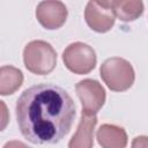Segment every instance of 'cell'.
Listing matches in <instances>:
<instances>
[{"mask_svg":"<svg viewBox=\"0 0 148 148\" xmlns=\"http://www.w3.org/2000/svg\"><path fill=\"white\" fill-rule=\"evenodd\" d=\"M76 106L69 94L52 83L27 88L16 102L21 134L35 145H53L71 131Z\"/></svg>","mask_w":148,"mask_h":148,"instance_id":"obj_1","label":"cell"},{"mask_svg":"<svg viewBox=\"0 0 148 148\" xmlns=\"http://www.w3.org/2000/svg\"><path fill=\"white\" fill-rule=\"evenodd\" d=\"M23 61L29 72L37 75H46L57 66V52L45 40H31L23 50Z\"/></svg>","mask_w":148,"mask_h":148,"instance_id":"obj_2","label":"cell"},{"mask_svg":"<svg viewBox=\"0 0 148 148\" xmlns=\"http://www.w3.org/2000/svg\"><path fill=\"white\" fill-rule=\"evenodd\" d=\"M101 77L112 91H125L130 89L135 80V73L130 61L120 57L106 59L99 68Z\"/></svg>","mask_w":148,"mask_h":148,"instance_id":"obj_3","label":"cell"},{"mask_svg":"<svg viewBox=\"0 0 148 148\" xmlns=\"http://www.w3.org/2000/svg\"><path fill=\"white\" fill-rule=\"evenodd\" d=\"M62 61L68 71L74 74L90 73L97 62L95 50L86 43L75 42L69 44L62 52Z\"/></svg>","mask_w":148,"mask_h":148,"instance_id":"obj_4","label":"cell"},{"mask_svg":"<svg viewBox=\"0 0 148 148\" xmlns=\"http://www.w3.org/2000/svg\"><path fill=\"white\" fill-rule=\"evenodd\" d=\"M84 18L88 27L99 34L108 32L114 24L116 15L110 0H91L84 9Z\"/></svg>","mask_w":148,"mask_h":148,"instance_id":"obj_5","label":"cell"},{"mask_svg":"<svg viewBox=\"0 0 148 148\" xmlns=\"http://www.w3.org/2000/svg\"><path fill=\"white\" fill-rule=\"evenodd\" d=\"M75 91L81 101L82 113L96 114L105 103V89L92 79H84L76 83Z\"/></svg>","mask_w":148,"mask_h":148,"instance_id":"obj_6","label":"cell"},{"mask_svg":"<svg viewBox=\"0 0 148 148\" xmlns=\"http://www.w3.org/2000/svg\"><path fill=\"white\" fill-rule=\"evenodd\" d=\"M67 8L61 1H42L36 8V17L42 27L54 30L62 27L67 18Z\"/></svg>","mask_w":148,"mask_h":148,"instance_id":"obj_7","label":"cell"},{"mask_svg":"<svg viewBox=\"0 0 148 148\" xmlns=\"http://www.w3.org/2000/svg\"><path fill=\"white\" fill-rule=\"evenodd\" d=\"M97 125L96 114L81 113L76 132L68 142V148H92L94 130Z\"/></svg>","mask_w":148,"mask_h":148,"instance_id":"obj_8","label":"cell"},{"mask_svg":"<svg viewBox=\"0 0 148 148\" xmlns=\"http://www.w3.org/2000/svg\"><path fill=\"white\" fill-rule=\"evenodd\" d=\"M96 139L102 148H126L128 139L126 131L113 124H103L97 130Z\"/></svg>","mask_w":148,"mask_h":148,"instance_id":"obj_9","label":"cell"},{"mask_svg":"<svg viewBox=\"0 0 148 148\" xmlns=\"http://www.w3.org/2000/svg\"><path fill=\"white\" fill-rule=\"evenodd\" d=\"M23 83V73L14 66L0 67V95L14 94Z\"/></svg>","mask_w":148,"mask_h":148,"instance_id":"obj_10","label":"cell"},{"mask_svg":"<svg viewBox=\"0 0 148 148\" xmlns=\"http://www.w3.org/2000/svg\"><path fill=\"white\" fill-rule=\"evenodd\" d=\"M113 13L123 22H132L143 13V2L135 0H112Z\"/></svg>","mask_w":148,"mask_h":148,"instance_id":"obj_11","label":"cell"},{"mask_svg":"<svg viewBox=\"0 0 148 148\" xmlns=\"http://www.w3.org/2000/svg\"><path fill=\"white\" fill-rule=\"evenodd\" d=\"M9 123V111L3 101L0 99V132L3 131Z\"/></svg>","mask_w":148,"mask_h":148,"instance_id":"obj_12","label":"cell"},{"mask_svg":"<svg viewBox=\"0 0 148 148\" xmlns=\"http://www.w3.org/2000/svg\"><path fill=\"white\" fill-rule=\"evenodd\" d=\"M132 148H148V138L146 135H140L133 139Z\"/></svg>","mask_w":148,"mask_h":148,"instance_id":"obj_13","label":"cell"},{"mask_svg":"<svg viewBox=\"0 0 148 148\" xmlns=\"http://www.w3.org/2000/svg\"><path fill=\"white\" fill-rule=\"evenodd\" d=\"M2 148H30L28 147L25 143H23L22 141H18V140H12V141H8L5 143V146Z\"/></svg>","mask_w":148,"mask_h":148,"instance_id":"obj_14","label":"cell"}]
</instances>
